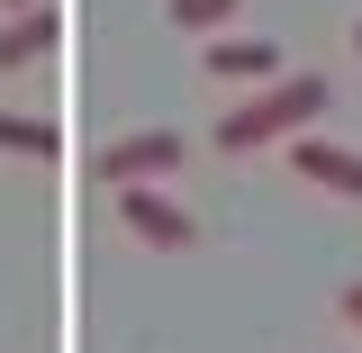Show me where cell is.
<instances>
[{
	"mask_svg": "<svg viewBox=\"0 0 362 353\" xmlns=\"http://www.w3.org/2000/svg\"><path fill=\"white\" fill-rule=\"evenodd\" d=\"M326 100H335V82H326V73H299V82L245 91V100L218 118V154H263V145H281V136L317 127V109H326Z\"/></svg>",
	"mask_w": 362,
	"mask_h": 353,
	"instance_id": "cell-1",
	"label": "cell"
},
{
	"mask_svg": "<svg viewBox=\"0 0 362 353\" xmlns=\"http://www.w3.org/2000/svg\"><path fill=\"white\" fill-rule=\"evenodd\" d=\"M118 226H127L136 245H154V254H181V245H199V218L173 209L154 181H118Z\"/></svg>",
	"mask_w": 362,
	"mask_h": 353,
	"instance_id": "cell-2",
	"label": "cell"
},
{
	"mask_svg": "<svg viewBox=\"0 0 362 353\" xmlns=\"http://www.w3.org/2000/svg\"><path fill=\"white\" fill-rule=\"evenodd\" d=\"M281 154H290V173L317 181V190H335V199H362V145H335V136H281Z\"/></svg>",
	"mask_w": 362,
	"mask_h": 353,
	"instance_id": "cell-3",
	"label": "cell"
},
{
	"mask_svg": "<svg viewBox=\"0 0 362 353\" xmlns=\"http://www.w3.org/2000/svg\"><path fill=\"white\" fill-rule=\"evenodd\" d=\"M181 154H190V145H181L173 127H136V136H118L109 154H90V173L118 190V181H163V173L181 163Z\"/></svg>",
	"mask_w": 362,
	"mask_h": 353,
	"instance_id": "cell-4",
	"label": "cell"
},
{
	"mask_svg": "<svg viewBox=\"0 0 362 353\" xmlns=\"http://www.w3.org/2000/svg\"><path fill=\"white\" fill-rule=\"evenodd\" d=\"M199 64H209V82H272V73H281V45L218 28V37H199Z\"/></svg>",
	"mask_w": 362,
	"mask_h": 353,
	"instance_id": "cell-5",
	"label": "cell"
},
{
	"mask_svg": "<svg viewBox=\"0 0 362 353\" xmlns=\"http://www.w3.org/2000/svg\"><path fill=\"white\" fill-rule=\"evenodd\" d=\"M64 45V9H18V18H0V73H18V64H45Z\"/></svg>",
	"mask_w": 362,
	"mask_h": 353,
	"instance_id": "cell-6",
	"label": "cell"
},
{
	"mask_svg": "<svg viewBox=\"0 0 362 353\" xmlns=\"http://www.w3.org/2000/svg\"><path fill=\"white\" fill-rule=\"evenodd\" d=\"M0 154L54 163V154H64V127H54V118H28V109H0Z\"/></svg>",
	"mask_w": 362,
	"mask_h": 353,
	"instance_id": "cell-7",
	"label": "cell"
},
{
	"mask_svg": "<svg viewBox=\"0 0 362 353\" xmlns=\"http://www.w3.org/2000/svg\"><path fill=\"white\" fill-rule=\"evenodd\" d=\"M163 18H173L181 37H218V28H235V0H173Z\"/></svg>",
	"mask_w": 362,
	"mask_h": 353,
	"instance_id": "cell-8",
	"label": "cell"
},
{
	"mask_svg": "<svg viewBox=\"0 0 362 353\" xmlns=\"http://www.w3.org/2000/svg\"><path fill=\"white\" fill-rule=\"evenodd\" d=\"M335 308H344V326L362 335V281H344V299H335Z\"/></svg>",
	"mask_w": 362,
	"mask_h": 353,
	"instance_id": "cell-9",
	"label": "cell"
},
{
	"mask_svg": "<svg viewBox=\"0 0 362 353\" xmlns=\"http://www.w3.org/2000/svg\"><path fill=\"white\" fill-rule=\"evenodd\" d=\"M354 54H362V18H354Z\"/></svg>",
	"mask_w": 362,
	"mask_h": 353,
	"instance_id": "cell-10",
	"label": "cell"
},
{
	"mask_svg": "<svg viewBox=\"0 0 362 353\" xmlns=\"http://www.w3.org/2000/svg\"><path fill=\"white\" fill-rule=\"evenodd\" d=\"M0 9H28V0H0Z\"/></svg>",
	"mask_w": 362,
	"mask_h": 353,
	"instance_id": "cell-11",
	"label": "cell"
}]
</instances>
